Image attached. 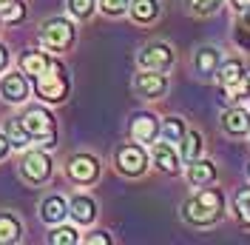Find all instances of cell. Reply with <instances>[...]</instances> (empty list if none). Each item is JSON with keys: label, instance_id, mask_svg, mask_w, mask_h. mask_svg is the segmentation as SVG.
Returning <instances> with one entry per match:
<instances>
[{"label": "cell", "instance_id": "ffe728a7", "mask_svg": "<svg viewBox=\"0 0 250 245\" xmlns=\"http://www.w3.org/2000/svg\"><path fill=\"white\" fill-rule=\"evenodd\" d=\"M219 66V51L213 46L208 49H199V54H196V69L202 72V74H213Z\"/></svg>", "mask_w": 250, "mask_h": 245}, {"label": "cell", "instance_id": "603a6c76", "mask_svg": "<svg viewBox=\"0 0 250 245\" xmlns=\"http://www.w3.org/2000/svg\"><path fill=\"white\" fill-rule=\"evenodd\" d=\"M23 17H26V6L20 0H9V3L0 6V20H6V23H17Z\"/></svg>", "mask_w": 250, "mask_h": 245}, {"label": "cell", "instance_id": "d6a6232c", "mask_svg": "<svg viewBox=\"0 0 250 245\" xmlns=\"http://www.w3.org/2000/svg\"><path fill=\"white\" fill-rule=\"evenodd\" d=\"M108 243V237L105 234H97V237H88V245H105Z\"/></svg>", "mask_w": 250, "mask_h": 245}, {"label": "cell", "instance_id": "1f68e13d", "mask_svg": "<svg viewBox=\"0 0 250 245\" xmlns=\"http://www.w3.org/2000/svg\"><path fill=\"white\" fill-rule=\"evenodd\" d=\"M9 148H12V143H9V137H3V134H0V160L6 157V151H9Z\"/></svg>", "mask_w": 250, "mask_h": 245}, {"label": "cell", "instance_id": "e0dca14e", "mask_svg": "<svg viewBox=\"0 0 250 245\" xmlns=\"http://www.w3.org/2000/svg\"><path fill=\"white\" fill-rule=\"evenodd\" d=\"M131 15L140 23H148L159 15V3L156 0H131Z\"/></svg>", "mask_w": 250, "mask_h": 245}, {"label": "cell", "instance_id": "30bf717a", "mask_svg": "<svg viewBox=\"0 0 250 245\" xmlns=\"http://www.w3.org/2000/svg\"><path fill=\"white\" fill-rule=\"evenodd\" d=\"M137 89H140L142 97H162L165 89H168V80L165 74H159V72H148V74H140L137 77Z\"/></svg>", "mask_w": 250, "mask_h": 245}, {"label": "cell", "instance_id": "f1b7e54d", "mask_svg": "<svg viewBox=\"0 0 250 245\" xmlns=\"http://www.w3.org/2000/svg\"><path fill=\"white\" fill-rule=\"evenodd\" d=\"M68 9L74 17H88L94 12V0H68Z\"/></svg>", "mask_w": 250, "mask_h": 245}, {"label": "cell", "instance_id": "83f0119b", "mask_svg": "<svg viewBox=\"0 0 250 245\" xmlns=\"http://www.w3.org/2000/svg\"><path fill=\"white\" fill-rule=\"evenodd\" d=\"M188 6H190L196 15H213L219 6H222V0H188Z\"/></svg>", "mask_w": 250, "mask_h": 245}, {"label": "cell", "instance_id": "9a60e30c", "mask_svg": "<svg viewBox=\"0 0 250 245\" xmlns=\"http://www.w3.org/2000/svg\"><path fill=\"white\" fill-rule=\"evenodd\" d=\"M188 180L193 185H208L216 180V169H213V163H208V160H199V163H193L190 169H188Z\"/></svg>", "mask_w": 250, "mask_h": 245}, {"label": "cell", "instance_id": "836d02e7", "mask_svg": "<svg viewBox=\"0 0 250 245\" xmlns=\"http://www.w3.org/2000/svg\"><path fill=\"white\" fill-rule=\"evenodd\" d=\"M6 60H9V54H6V49L0 46V69H3V66H6Z\"/></svg>", "mask_w": 250, "mask_h": 245}, {"label": "cell", "instance_id": "7c38bea8", "mask_svg": "<svg viewBox=\"0 0 250 245\" xmlns=\"http://www.w3.org/2000/svg\"><path fill=\"white\" fill-rule=\"evenodd\" d=\"M222 125H225V131H230V134H248L250 131V114L245 108H230V111H225Z\"/></svg>", "mask_w": 250, "mask_h": 245}, {"label": "cell", "instance_id": "44dd1931", "mask_svg": "<svg viewBox=\"0 0 250 245\" xmlns=\"http://www.w3.org/2000/svg\"><path fill=\"white\" fill-rule=\"evenodd\" d=\"M20 240V222L12 214H0V243H17Z\"/></svg>", "mask_w": 250, "mask_h": 245}, {"label": "cell", "instance_id": "4fadbf2b", "mask_svg": "<svg viewBox=\"0 0 250 245\" xmlns=\"http://www.w3.org/2000/svg\"><path fill=\"white\" fill-rule=\"evenodd\" d=\"M68 214L77 220L80 225H88L97 214V205H94L91 197H74L71 199V205H68Z\"/></svg>", "mask_w": 250, "mask_h": 245}, {"label": "cell", "instance_id": "d6986e66", "mask_svg": "<svg viewBox=\"0 0 250 245\" xmlns=\"http://www.w3.org/2000/svg\"><path fill=\"white\" fill-rule=\"evenodd\" d=\"M48 57L46 54H40V51H29V54H23V72H26V74H43V72H46L48 69Z\"/></svg>", "mask_w": 250, "mask_h": 245}, {"label": "cell", "instance_id": "3957f363", "mask_svg": "<svg viewBox=\"0 0 250 245\" xmlns=\"http://www.w3.org/2000/svg\"><path fill=\"white\" fill-rule=\"evenodd\" d=\"M34 89H37V97H43L48 103H57L65 97L68 92V80H65V72H62L60 63H48V69L43 74H37V83H34Z\"/></svg>", "mask_w": 250, "mask_h": 245}, {"label": "cell", "instance_id": "f546056e", "mask_svg": "<svg viewBox=\"0 0 250 245\" xmlns=\"http://www.w3.org/2000/svg\"><path fill=\"white\" fill-rule=\"evenodd\" d=\"M100 6H103L105 15H123L131 3H128V0H100Z\"/></svg>", "mask_w": 250, "mask_h": 245}, {"label": "cell", "instance_id": "8992f818", "mask_svg": "<svg viewBox=\"0 0 250 245\" xmlns=\"http://www.w3.org/2000/svg\"><path fill=\"white\" fill-rule=\"evenodd\" d=\"M145 163H148V157L142 151L140 146H123L120 151H117V166L125 171V174H131V177H137L145 171Z\"/></svg>", "mask_w": 250, "mask_h": 245}, {"label": "cell", "instance_id": "7a4b0ae2", "mask_svg": "<svg viewBox=\"0 0 250 245\" xmlns=\"http://www.w3.org/2000/svg\"><path fill=\"white\" fill-rule=\"evenodd\" d=\"M23 128L29 131V137L40 146V148H51L54 146V120H51V114L43 111V108H29L23 117Z\"/></svg>", "mask_w": 250, "mask_h": 245}, {"label": "cell", "instance_id": "484cf974", "mask_svg": "<svg viewBox=\"0 0 250 245\" xmlns=\"http://www.w3.org/2000/svg\"><path fill=\"white\" fill-rule=\"evenodd\" d=\"M250 94V72H242L239 83L228 86V100H239V97H248Z\"/></svg>", "mask_w": 250, "mask_h": 245}, {"label": "cell", "instance_id": "e575fe53", "mask_svg": "<svg viewBox=\"0 0 250 245\" xmlns=\"http://www.w3.org/2000/svg\"><path fill=\"white\" fill-rule=\"evenodd\" d=\"M233 3L239 6V9H248V6H250V0H233Z\"/></svg>", "mask_w": 250, "mask_h": 245}, {"label": "cell", "instance_id": "d590c367", "mask_svg": "<svg viewBox=\"0 0 250 245\" xmlns=\"http://www.w3.org/2000/svg\"><path fill=\"white\" fill-rule=\"evenodd\" d=\"M245 23L250 26V6H248V15H245Z\"/></svg>", "mask_w": 250, "mask_h": 245}, {"label": "cell", "instance_id": "52a82bcc", "mask_svg": "<svg viewBox=\"0 0 250 245\" xmlns=\"http://www.w3.org/2000/svg\"><path fill=\"white\" fill-rule=\"evenodd\" d=\"M48 174H51V160H48L46 154L43 151L26 154V160H23V177L29 183H43Z\"/></svg>", "mask_w": 250, "mask_h": 245}, {"label": "cell", "instance_id": "8fae6325", "mask_svg": "<svg viewBox=\"0 0 250 245\" xmlns=\"http://www.w3.org/2000/svg\"><path fill=\"white\" fill-rule=\"evenodd\" d=\"M159 134V125L151 114H140V117H134L131 122V137L137 140V143H151V140Z\"/></svg>", "mask_w": 250, "mask_h": 245}, {"label": "cell", "instance_id": "5b68a950", "mask_svg": "<svg viewBox=\"0 0 250 245\" xmlns=\"http://www.w3.org/2000/svg\"><path fill=\"white\" fill-rule=\"evenodd\" d=\"M173 60V51L165 43H154V46H145L140 51V66L148 72H165Z\"/></svg>", "mask_w": 250, "mask_h": 245}, {"label": "cell", "instance_id": "cb8c5ba5", "mask_svg": "<svg viewBox=\"0 0 250 245\" xmlns=\"http://www.w3.org/2000/svg\"><path fill=\"white\" fill-rule=\"evenodd\" d=\"M162 137L168 140V143H179V140L185 137V125L179 117H168V120L162 122Z\"/></svg>", "mask_w": 250, "mask_h": 245}, {"label": "cell", "instance_id": "ac0fdd59", "mask_svg": "<svg viewBox=\"0 0 250 245\" xmlns=\"http://www.w3.org/2000/svg\"><path fill=\"white\" fill-rule=\"evenodd\" d=\"M6 137H9V143H12V148H26L31 143L29 131L23 128V122L20 120H9L6 122Z\"/></svg>", "mask_w": 250, "mask_h": 245}, {"label": "cell", "instance_id": "74e56055", "mask_svg": "<svg viewBox=\"0 0 250 245\" xmlns=\"http://www.w3.org/2000/svg\"><path fill=\"white\" fill-rule=\"evenodd\" d=\"M248 174H250V166H248Z\"/></svg>", "mask_w": 250, "mask_h": 245}, {"label": "cell", "instance_id": "9c48e42d", "mask_svg": "<svg viewBox=\"0 0 250 245\" xmlns=\"http://www.w3.org/2000/svg\"><path fill=\"white\" fill-rule=\"evenodd\" d=\"M0 94L9 100V103H23L26 100V94H29V83H26V77L23 74H6L3 77V83H0Z\"/></svg>", "mask_w": 250, "mask_h": 245}, {"label": "cell", "instance_id": "8d00e7d4", "mask_svg": "<svg viewBox=\"0 0 250 245\" xmlns=\"http://www.w3.org/2000/svg\"><path fill=\"white\" fill-rule=\"evenodd\" d=\"M3 3H9V0H0V6H3Z\"/></svg>", "mask_w": 250, "mask_h": 245}, {"label": "cell", "instance_id": "2e32d148", "mask_svg": "<svg viewBox=\"0 0 250 245\" xmlns=\"http://www.w3.org/2000/svg\"><path fill=\"white\" fill-rule=\"evenodd\" d=\"M154 163L162 171H168V174H176V169H179L176 154H173V148L168 146V143H156L154 146Z\"/></svg>", "mask_w": 250, "mask_h": 245}, {"label": "cell", "instance_id": "4dcf8cb0", "mask_svg": "<svg viewBox=\"0 0 250 245\" xmlns=\"http://www.w3.org/2000/svg\"><path fill=\"white\" fill-rule=\"evenodd\" d=\"M236 205H239V214H242V217H245V220L250 222V188H248V191H242V194H239V199H236Z\"/></svg>", "mask_w": 250, "mask_h": 245}, {"label": "cell", "instance_id": "6da1fadb", "mask_svg": "<svg viewBox=\"0 0 250 245\" xmlns=\"http://www.w3.org/2000/svg\"><path fill=\"white\" fill-rule=\"evenodd\" d=\"M219 214H222V194L213 191V188H205V191H199L196 197H190L185 202V217L196 225H208Z\"/></svg>", "mask_w": 250, "mask_h": 245}, {"label": "cell", "instance_id": "ba28073f", "mask_svg": "<svg viewBox=\"0 0 250 245\" xmlns=\"http://www.w3.org/2000/svg\"><path fill=\"white\" fill-rule=\"evenodd\" d=\"M97 171H100V166H97V160L88 157V154H77L68 163V177L74 183H91L94 177H97Z\"/></svg>", "mask_w": 250, "mask_h": 245}, {"label": "cell", "instance_id": "d4e9b609", "mask_svg": "<svg viewBox=\"0 0 250 245\" xmlns=\"http://www.w3.org/2000/svg\"><path fill=\"white\" fill-rule=\"evenodd\" d=\"M199 148H202L199 131H185V137H182V157H185V160H196Z\"/></svg>", "mask_w": 250, "mask_h": 245}, {"label": "cell", "instance_id": "4316f807", "mask_svg": "<svg viewBox=\"0 0 250 245\" xmlns=\"http://www.w3.org/2000/svg\"><path fill=\"white\" fill-rule=\"evenodd\" d=\"M51 243L54 245H74L77 243V231L68 228V225H62V228H57L51 234Z\"/></svg>", "mask_w": 250, "mask_h": 245}, {"label": "cell", "instance_id": "7402d4cb", "mask_svg": "<svg viewBox=\"0 0 250 245\" xmlns=\"http://www.w3.org/2000/svg\"><path fill=\"white\" fill-rule=\"evenodd\" d=\"M242 63L239 60H230V63H225L222 69H219V83L228 89V86H233V83H239V77H242Z\"/></svg>", "mask_w": 250, "mask_h": 245}, {"label": "cell", "instance_id": "277c9868", "mask_svg": "<svg viewBox=\"0 0 250 245\" xmlns=\"http://www.w3.org/2000/svg\"><path fill=\"white\" fill-rule=\"evenodd\" d=\"M71 40H74V26L68 23V20H48L43 31H40V43L46 49H54V51H62L65 46H71Z\"/></svg>", "mask_w": 250, "mask_h": 245}, {"label": "cell", "instance_id": "5bb4252c", "mask_svg": "<svg viewBox=\"0 0 250 245\" xmlns=\"http://www.w3.org/2000/svg\"><path fill=\"white\" fill-rule=\"evenodd\" d=\"M40 211H43V220H46V222L57 225V222H62V217L68 214V202L62 197H48Z\"/></svg>", "mask_w": 250, "mask_h": 245}]
</instances>
